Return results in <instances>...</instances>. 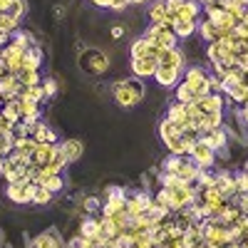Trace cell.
<instances>
[{"mask_svg": "<svg viewBox=\"0 0 248 248\" xmlns=\"http://www.w3.org/2000/svg\"><path fill=\"white\" fill-rule=\"evenodd\" d=\"M164 3H167V13H169V20H167V23L174 25V23H176V13H179V8L184 5V0H164Z\"/></svg>", "mask_w": 248, "mask_h": 248, "instance_id": "43", "label": "cell"}, {"mask_svg": "<svg viewBox=\"0 0 248 248\" xmlns=\"http://www.w3.org/2000/svg\"><path fill=\"white\" fill-rule=\"evenodd\" d=\"M43 90H45V97H52L57 92V82L52 77H43Z\"/></svg>", "mask_w": 248, "mask_h": 248, "instance_id": "48", "label": "cell"}, {"mask_svg": "<svg viewBox=\"0 0 248 248\" xmlns=\"http://www.w3.org/2000/svg\"><path fill=\"white\" fill-rule=\"evenodd\" d=\"M35 191H37V184H35V181H30V179H17V181L8 184L5 196H8L13 203H32V201H35Z\"/></svg>", "mask_w": 248, "mask_h": 248, "instance_id": "4", "label": "cell"}, {"mask_svg": "<svg viewBox=\"0 0 248 248\" xmlns=\"http://www.w3.org/2000/svg\"><path fill=\"white\" fill-rule=\"evenodd\" d=\"M226 97H229V102H233V105H246L248 102V87L246 85H236V87H231L229 92H226Z\"/></svg>", "mask_w": 248, "mask_h": 248, "instance_id": "32", "label": "cell"}, {"mask_svg": "<svg viewBox=\"0 0 248 248\" xmlns=\"http://www.w3.org/2000/svg\"><path fill=\"white\" fill-rule=\"evenodd\" d=\"M0 243H3V233H0Z\"/></svg>", "mask_w": 248, "mask_h": 248, "instance_id": "61", "label": "cell"}, {"mask_svg": "<svg viewBox=\"0 0 248 248\" xmlns=\"http://www.w3.org/2000/svg\"><path fill=\"white\" fill-rule=\"evenodd\" d=\"M3 13L10 15V17H15V20H23L25 13H28V3H25V0H13V3H10Z\"/></svg>", "mask_w": 248, "mask_h": 248, "instance_id": "36", "label": "cell"}, {"mask_svg": "<svg viewBox=\"0 0 248 248\" xmlns=\"http://www.w3.org/2000/svg\"><path fill=\"white\" fill-rule=\"evenodd\" d=\"M10 3H13V0H0V13H3V10H5Z\"/></svg>", "mask_w": 248, "mask_h": 248, "instance_id": "55", "label": "cell"}, {"mask_svg": "<svg viewBox=\"0 0 248 248\" xmlns=\"http://www.w3.org/2000/svg\"><path fill=\"white\" fill-rule=\"evenodd\" d=\"M191 159L199 164L201 169H211L214 164H216V152L209 147L206 141H196V147H194V152H191Z\"/></svg>", "mask_w": 248, "mask_h": 248, "instance_id": "11", "label": "cell"}, {"mask_svg": "<svg viewBox=\"0 0 248 248\" xmlns=\"http://www.w3.org/2000/svg\"><path fill=\"white\" fill-rule=\"evenodd\" d=\"M194 184L199 186V189H209V186H216V174L209 171V169H201Z\"/></svg>", "mask_w": 248, "mask_h": 248, "instance_id": "39", "label": "cell"}, {"mask_svg": "<svg viewBox=\"0 0 248 248\" xmlns=\"http://www.w3.org/2000/svg\"><path fill=\"white\" fill-rule=\"evenodd\" d=\"M199 35H201V40H203V43L206 45H209V43H218V40H221V30L211 23V20H199Z\"/></svg>", "mask_w": 248, "mask_h": 248, "instance_id": "23", "label": "cell"}, {"mask_svg": "<svg viewBox=\"0 0 248 248\" xmlns=\"http://www.w3.org/2000/svg\"><path fill=\"white\" fill-rule=\"evenodd\" d=\"M55 154H57V144H37L35 154L30 156V164H35V167H40V169H45L47 164L52 161Z\"/></svg>", "mask_w": 248, "mask_h": 248, "instance_id": "15", "label": "cell"}, {"mask_svg": "<svg viewBox=\"0 0 248 248\" xmlns=\"http://www.w3.org/2000/svg\"><path fill=\"white\" fill-rule=\"evenodd\" d=\"M129 5H132V0H112L109 10H117V13H119V10H127Z\"/></svg>", "mask_w": 248, "mask_h": 248, "instance_id": "50", "label": "cell"}, {"mask_svg": "<svg viewBox=\"0 0 248 248\" xmlns=\"http://www.w3.org/2000/svg\"><path fill=\"white\" fill-rule=\"evenodd\" d=\"M199 171H201L199 164H196L191 156H184V161H181V167H179L176 176H179L181 181H186V184H194V181H196V176H199Z\"/></svg>", "mask_w": 248, "mask_h": 248, "instance_id": "19", "label": "cell"}, {"mask_svg": "<svg viewBox=\"0 0 248 248\" xmlns=\"http://www.w3.org/2000/svg\"><path fill=\"white\" fill-rule=\"evenodd\" d=\"M5 75V67H3V62H0V77H3Z\"/></svg>", "mask_w": 248, "mask_h": 248, "instance_id": "58", "label": "cell"}, {"mask_svg": "<svg viewBox=\"0 0 248 248\" xmlns=\"http://www.w3.org/2000/svg\"><path fill=\"white\" fill-rule=\"evenodd\" d=\"M20 30V20H15V17H10V15H5V13H0V32H5V35H15Z\"/></svg>", "mask_w": 248, "mask_h": 248, "instance_id": "34", "label": "cell"}, {"mask_svg": "<svg viewBox=\"0 0 248 248\" xmlns=\"http://www.w3.org/2000/svg\"><path fill=\"white\" fill-rule=\"evenodd\" d=\"M246 171H248V161H246Z\"/></svg>", "mask_w": 248, "mask_h": 248, "instance_id": "62", "label": "cell"}, {"mask_svg": "<svg viewBox=\"0 0 248 248\" xmlns=\"http://www.w3.org/2000/svg\"><path fill=\"white\" fill-rule=\"evenodd\" d=\"M90 3H94L97 8H109V5H112V0H90Z\"/></svg>", "mask_w": 248, "mask_h": 248, "instance_id": "53", "label": "cell"}, {"mask_svg": "<svg viewBox=\"0 0 248 248\" xmlns=\"http://www.w3.org/2000/svg\"><path fill=\"white\" fill-rule=\"evenodd\" d=\"M77 233H82L85 238H97L99 233H102V218H94V216H87V218H82V223H79V231Z\"/></svg>", "mask_w": 248, "mask_h": 248, "instance_id": "24", "label": "cell"}, {"mask_svg": "<svg viewBox=\"0 0 248 248\" xmlns=\"http://www.w3.org/2000/svg\"><path fill=\"white\" fill-rule=\"evenodd\" d=\"M246 17H248V5H246Z\"/></svg>", "mask_w": 248, "mask_h": 248, "instance_id": "60", "label": "cell"}, {"mask_svg": "<svg viewBox=\"0 0 248 248\" xmlns=\"http://www.w3.org/2000/svg\"><path fill=\"white\" fill-rule=\"evenodd\" d=\"M60 149L65 154L67 164H75V161L82 159V154H85V144L79 139H65V141H60Z\"/></svg>", "mask_w": 248, "mask_h": 248, "instance_id": "18", "label": "cell"}, {"mask_svg": "<svg viewBox=\"0 0 248 248\" xmlns=\"http://www.w3.org/2000/svg\"><path fill=\"white\" fill-rule=\"evenodd\" d=\"M218 127H223V112L203 114V119H201V134L203 132H211V129H218Z\"/></svg>", "mask_w": 248, "mask_h": 248, "instance_id": "31", "label": "cell"}, {"mask_svg": "<svg viewBox=\"0 0 248 248\" xmlns=\"http://www.w3.org/2000/svg\"><path fill=\"white\" fill-rule=\"evenodd\" d=\"M35 184L43 186V189H47V191H52V194H60L62 189H65V179H62V174H45L43 171Z\"/></svg>", "mask_w": 248, "mask_h": 248, "instance_id": "20", "label": "cell"}, {"mask_svg": "<svg viewBox=\"0 0 248 248\" xmlns=\"http://www.w3.org/2000/svg\"><path fill=\"white\" fill-rule=\"evenodd\" d=\"M236 186H238V194H248V171H238L236 174Z\"/></svg>", "mask_w": 248, "mask_h": 248, "instance_id": "47", "label": "cell"}, {"mask_svg": "<svg viewBox=\"0 0 248 248\" xmlns=\"http://www.w3.org/2000/svg\"><path fill=\"white\" fill-rule=\"evenodd\" d=\"M20 114H23V119L20 122H25L28 127H35V124L40 122V105L28 97H20Z\"/></svg>", "mask_w": 248, "mask_h": 248, "instance_id": "16", "label": "cell"}, {"mask_svg": "<svg viewBox=\"0 0 248 248\" xmlns=\"http://www.w3.org/2000/svg\"><path fill=\"white\" fill-rule=\"evenodd\" d=\"M0 109H3V114H8L13 122H20V119H23V114H20V97H15V99L5 102V105L0 107Z\"/></svg>", "mask_w": 248, "mask_h": 248, "instance_id": "38", "label": "cell"}, {"mask_svg": "<svg viewBox=\"0 0 248 248\" xmlns=\"http://www.w3.org/2000/svg\"><path fill=\"white\" fill-rule=\"evenodd\" d=\"M199 139L209 144V147L216 152V156H218V154H221V156H226V147H229V132H226L223 127L211 129V132H203Z\"/></svg>", "mask_w": 248, "mask_h": 248, "instance_id": "8", "label": "cell"}, {"mask_svg": "<svg viewBox=\"0 0 248 248\" xmlns=\"http://www.w3.org/2000/svg\"><path fill=\"white\" fill-rule=\"evenodd\" d=\"M174 92H176V102H181V105H186V102H194V92L186 87L184 82H181V85H179Z\"/></svg>", "mask_w": 248, "mask_h": 248, "instance_id": "44", "label": "cell"}, {"mask_svg": "<svg viewBox=\"0 0 248 248\" xmlns=\"http://www.w3.org/2000/svg\"><path fill=\"white\" fill-rule=\"evenodd\" d=\"M171 30L176 32V37H179V40L191 37V35L199 30V20H176V23L171 25Z\"/></svg>", "mask_w": 248, "mask_h": 248, "instance_id": "29", "label": "cell"}, {"mask_svg": "<svg viewBox=\"0 0 248 248\" xmlns=\"http://www.w3.org/2000/svg\"><path fill=\"white\" fill-rule=\"evenodd\" d=\"M159 184H161V189H176V186H181V184H186V181H181L176 174L161 171V174H159Z\"/></svg>", "mask_w": 248, "mask_h": 248, "instance_id": "41", "label": "cell"}, {"mask_svg": "<svg viewBox=\"0 0 248 248\" xmlns=\"http://www.w3.org/2000/svg\"><path fill=\"white\" fill-rule=\"evenodd\" d=\"M112 37H114V40L124 37V28H122V25H114V28H112Z\"/></svg>", "mask_w": 248, "mask_h": 248, "instance_id": "52", "label": "cell"}, {"mask_svg": "<svg viewBox=\"0 0 248 248\" xmlns=\"http://www.w3.org/2000/svg\"><path fill=\"white\" fill-rule=\"evenodd\" d=\"M181 134H184V129L179 127V124H174L171 119L164 117V119L159 122V137H161V141H164V144H169L171 139H179Z\"/></svg>", "mask_w": 248, "mask_h": 248, "instance_id": "22", "label": "cell"}, {"mask_svg": "<svg viewBox=\"0 0 248 248\" xmlns=\"http://www.w3.org/2000/svg\"><path fill=\"white\" fill-rule=\"evenodd\" d=\"M169 13H167V3L164 0H156V3L149 8V23L152 25H169ZM171 28V25H169Z\"/></svg>", "mask_w": 248, "mask_h": 248, "instance_id": "27", "label": "cell"}, {"mask_svg": "<svg viewBox=\"0 0 248 248\" xmlns=\"http://www.w3.org/2000/svg\"><path fill=\"white\" fill-rule=\"evenodd\" d=\"M238 67H241V70H248V52L238 55Z\"/></svg>", "mask_w": 248, "mask_h": 248, "instance_id": "51", "label": "cell"}, {"mask_svg": "<svg viewBox=\"0 0 248 248\" xmlns=\"http://www.w3.org/2000/svg\"><path fill=\"white\" fill-rule=\"evenodd\" d=\"M37 144L40 141H35L32 137H25V139H15V149L17 152H23V154H35V149H37Z\"/></svg>", "mask_w": 248, "mask_h": 248, "instance_id": "40", "label": "cell"}, {"mask_svg": "<svg viewBox=\"0 0 248 248\" xmlns=\"http://www.w3.org/2000/svg\"><path fill=\"white\" fill-rule=\"evenodd\" d=\"M199 3H201V8H206V5H214L216 0H199Z\"/></svg>", "mask_w": 248, "mask_h": 248, "instance_id": "56", "label": "cell"}, {"mask_svg": "<svg viewBox=\"0 0 248 248\" xmlns=\"http://www.w3.org/2000/svg\"><path fill=\"white\" fill-rule=\"evenodd\" d=\"M52 191H47V189H43V186H37V191H35V201L32 203H37V206H45V203H50L52 201Z\"/></svg>", "mask_w": 248, "mask_h": 248, "instance_id": "45", "label": "cell"}, {"mask_svg": "<svg viewBox=\"0 0 248 248\" xmlns=\"http://www.w3.org/2000/svg\"><path fill=\"white\" fill-rule=\"evenodd\" d=\"M17 97H28V99H32V102H43V99H47L45 97V90H43V82L40 85H32V87H23V92H20Z\"/></svg>", "mask_w": 248, "mask_h": 248, "instance_id": "37", "label": "cell"}, {"mask_svg": "<svg viewBox=\"0 0 248 248\" xmlns=\"http://www.w3.org/2000/svg\"><path fill=\"white\" fill-rule=\"evenodd\" d=\"M241 214H243V211H241L238 206H236V203L231 201V203H229V206H226V209H223V214H221L218 218H221V223H223V226H233V223L238 221V216H241Z\"/></svg>", "mask_w": 248, "mask_h": 248, "instance_id": "33", "label": "cell"}, {"mask_svg": "<svg viewBox=\"0 0 248 248\" xmlns=\"http://www.w3.org/2000/svg\"><path fill=\"white\" fill-rule=\"evenodd\" d=\"M10 43V35H5V32H0V50H3L5 45Z\"/></svg>", "mask_w": 248, "mask_h": 248, "instance_id": "54", "label": "cell"}, {"mask_svg": "<svg viewBox=\"0 0 248 248\" xmlns=\"http://www.w3.org/2000/svg\"><path fill=\"white\" fill-rule=\"evenodd\" d=\"M159 70V60L156 57H132V75L139 79H149Z\"/></svg>", "mask_w": 248, "mask_h": 248, "instance_id": "9", "label": "cell"}, {"mask_svg": "<svg viewBox=\"0 0 248 248\" xmlns=\"http://www.w3.org/2000/svg\"><path fill=\"white\" fill-rule=\"evenodd\" d=\"M201 3L199 0H184V5L176 13V20H199L201 17Z\"/></svg>", "mask_w": 248, "mask_h": 248, "instance_id": "26", "label": "cell"}, {"mask_svg": "<svg viewBox=\"0 0 248 248\" xmlns=\"http://www.w3.org/2000/svg\"><path fill=\"white\" fill-rule=\"evenodd\" d=\"M122 231H124V229H122L119 223H114L109 216H102V233H105L109 241H114V238H117Z\"/></svg>", "mask_w": 248, "mask_h": 248, "instance_id": "35", "label": "cell"}, {"mask_svg": "<svg viewBox=\"0 0 248 248\" xmlns=\"http://www.w3.org/2000/svg\"><path fill=\"white\" fill-rule=\"evenodd\" d=\"M154 79H156V85H161V87L176 90V87L181 85V79H184V72H181V70H174V67H161V65H159Z\"/></svg>", "mask_w": 248, "mask_h": 248, "instance_id": "10", "label": "cell"}, {"mask_svg": "<svg viewBox=\"0 0 248 248\" xmlns=\"http://www.w3.org/2000/svg\"><path fill=\"white\" fill-rule=\"evenodd\" d=\"M82 209H85V214H94V211H102V201L97 199V196H87L85 199V203H82Z\"/></svg>", "mask_w": 248, "mask_h": 248, "instance_id": "46", "label": "cell"}, {"mask_svg": "<svg viewBox=\"0 0 248 248\" xmlns=\"http://www.w3.org/2000/svg\"><path fill=\"white\" fill-rule=\"evenodd\" d=\"M62 243H65V241L60 238V233L55 229H47V231H43L40 236L30 238V246L28 248H60Z\"/></svg>", "mask_w": 248, "mask_h": 248, "instance_id": "14", "label": "cell"}, {"mask_svg": "<svg viewBox=\"0 0 248 248\" xmlns=\"http://www.w3.org/2000/svg\"><path fill=\"white\" fill-rule=\"evenodd\" d=\"M156 60H159L161 67H174V70L186 72V55L179 47H161V52H159Z\"/></svg>", "mask_w": 248, "mask_h": 248, "instance_id": "7", "label": "cell"}, {"mask_svg": "<svg viewBox=\"0 0 248 248\" xmlns=\"http://www.w3.org/2000/svg\"><path fill=\"white\" fill-rule=\"evenodd\" d=\"M40 65H43V47L40 45H32L30 50H25V57H23V67L25 70H40Z\"/></svg>", "mask_w": 248, "mask_h": 248, "instance_id": "28", "label": "cell"}, {"mask_svg": "<svg viewBox=\"0 0 248 248\" xmlns=\"http://www.w3.org/2000/svg\"><path fill=\"white\" fill-rule=\"evenodd\" d=\"M216 186L221 189V194H223L226 199H233V196L238 194V186H236V174L226 171V169L216 171Z\"/></svg>", "mask_w": 248, "mask_h": 248, "instance_id": "13", "label": "cell"}, {"mask_svg": "<svg viewBox=\"0 0 248 248\" xmlns=\"http://www.w3.org/2000/svg\"><path fill=\"white\" fill-rule=\"evenodd\" d=\"M167 119H171L174 124H179V127L186 132L191 127V122H189V114H186V107L181 105V102H174V105L167 109Z\"/></svg>", "mask_w": 248, "mask_h": 248, "instance_id": "21", "label": "cell"}, {"mask_svg": "<svg viewBox=\"0 0 248 248\" xmlns=\"http://www.w3.org/2000/svg\"><path fill=\"white\" fill-rule=\"evenodd\" d=\"M196 107L201 114H214V112H223L226 109V94H206L196 102Z\"/></svg>", "mask_w": 248, "mask_h": 248, "instance_id": "12", "label": "cell"}, {"mask_svg": "<svg viewBox=\"0 0 248 248\" xmlns=\"http://www.w3.org/2000/svg\"><path fill=\"white\" fill-rule=\"evenodd\" d=\"M181 82L194 92V102H199L206 94H211V90H209V72H206L203 67H186Z\"/></svg>", "mask_w": 248, "mask_h": 248, "instance_id": "3", "label": "cell"}, {"mask_svg": "<svg viewBox=\"0 0 248 248\" xmlns=\"http://www.w3.org/2000/svg\"><path fill=\"white\" fill-rule=\"evenodd\" d=\"M32 139L40 141V144H60L55 129H50L47 124H43V122H37L35 127H32Z\"/></svg>", "mask_w": 248, "mask_h": 248, "instance_id": "25", "label": "cell"}, {"mask_svg": "<svg viewBox=\"0 0 248 248\" xmlns=\"http://www.w3.org/2000/svg\"><path fill=\"white\" fill-rule=\"evenodd\" d=\"M141 37L154 43V45H159V47H179V37L169 25H149Z\"/></svg>", "mask_w": 248, "mask_h": 248, "instance_id": "5", "label": "cell"}, {"mask_svg": "<svg viewBox=\"0 0 248 248\" xmlns=\"http://www.w3.org/2000/svg\"><path fill=\"white\" fill-rule=\"evenodd\" d=\"M0 107H3V92H0Z\"/></svg>", "mask_w": 248, "mask_h": 248, "instance_id": "59", "label": "cell"}, {"mask_svg": "<svg viewBox=\"0 0 248 248\" xmlns=\"http://www.w3.org/2000/svg\"><path fill=\"white\" fill-rule=\"evenodd\" d=\"M141 3H149V0H132V5H141Z\"/></svg>", "mask_w": 248, "mask_h": 248, "instance_id": "57", "label": "cell"}, {"mask_svg": "<svg viewBox=\"0 0 248 248\" xmlns=\"http://www.w3.org/2000/svg\"><path fill=\"white\" fill-rule=\"evenodd\" d=\"M15 75H17V79H20V85H23V87H32V85H40V82H43L40 72H35V70H25V67H20Z\"/></svg>", "mask_w": 248, "mask_h": 248, "instance_id": "30", "label": "cell"}, {"mask_svg": "<svg viewBox=\"0 0 248 248\" xmlns=\"http://www.w3.org/2000/svg\"><path fill=\"white\" fill-rule=\"evenodd\" d=\"M23 57H25V50H20V47H15L10 43L0 50V62H3L5 72H17L20 67H23Z\"/></svg>", "mask_w": 248, "mask_h": 248, "instance_id": "6", "label": "cell"}, {"mask_svg": "<svg viewBox=\"0 0 248 248\" xmlns=\"http://www.w3.org/2000/svg\"><path fill=\"white\" fill-rule=\"evenodd\" d=\"M79 67L87 75H105L109 70V57L97 47H85L79 52Z\"/></svg>", "mask_w": 248, "mask_h": 248, "instance_id": "2", "label": "cell"}, {"mask_svg": "<svg viewBox=\"0 0 248 248\" xmlns=\"http://www.w3.org/2000/svg\"><path fill=\"white\" fill-rule=\"evenodd\" d=\"M112 94H114L119 107H137V105H141L144 94H147V87H144V79L132 75V77H124V79L114 82Z\"/></svg>", "mask_w": 248, "mask_h": 248, "instance_id": "1", "label": "cell"}, {"mask_svg": "<svg viewBox=\"0 0 248 248\" xmlns=\"http://www.w3.org/2000/svg\"><path fill=\"white\" fill-rule=\"evenodd\" d=\"M236 206H238V209L243 211V214H248V194H236L233 199H231Z\"/></svg>", "mask_w": 248, "mask_h": 248, "instance_id": "49", "label": "cell"}, {"mask_svg": "<svg viewBox=\"0 0 248 248\" xmlns=\"http://www.w3.org/2000/svg\"><path fill=\"white\" fill-rule=\"evenodd\" d=\"M159 52H161V47L149 43V40H144V37H137L132 43V47H129L132 57H159Z\"/></svg>", "mask_w": 248, "mask_h": 248, "instance_id": "17", "label": "cell"}, {"mask_svg": "<svg viewBox=\"0 0 248 248\" xmlns=\"http://www.w3.org/2000/svg\"><path fill=\"white\" fill-rule=\"evenodd\" d=\"M181 161H184V156L169 154L167 159L161 161V171H169V174H176V171H179V167H181Z\"/></svg>", "mask_w": 248, "mask_h": 248, "instance_id": "42", "label": "cell"}]
</instances>
